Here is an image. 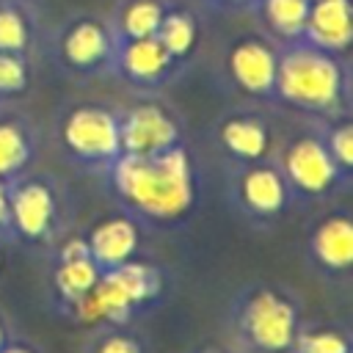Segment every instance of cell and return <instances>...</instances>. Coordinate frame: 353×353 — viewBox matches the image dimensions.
<instances>
[{
    "label": "cell",
    "instance_id": "obj_1",
    "mask_svg": "<svg viewBox=\"0 0 353 353\" xmlns=\"http://www.w3.org/2000/svg\"><path fill=\"white\" fill-rule=\"evenodd\" d=\"M99 182L110 204L149 232L182 229L201 204V171L188 143L146 157L119 154Z\"/></svg>",
    "mask_w": 353,
    "mask_h": 353
},
{
    "label": "cell",
    "instance_id": "obj_2",
    "mask_svg": "<svg viewBox=\"0 0 353 353\" xmlns=\"http://www.w3.org/2000/svg\"><path fill=\"white\" fill-rule=\"evenodd\" d=\"M273 108H281L303 121L353 113L350 58L325 52L303 39L281 44Z\"/></svg>",
    "mask_w": 353,
    "mask_h": 353
},
{
    "label": "cell",
    "instance_id": "obj_3",
    "mask_svg": "<svg viewBox=\"0 0 353 353\" xmlns=\"http://www.w3.org/2000/svg\"><path fill=\"white\" fill-rule=\"evenodd\" d=\"M303 301L276 281H248L229 303L234 353H292L303 325Z\"/></svg>",
    "mask_w": 353,
    "mask_h": 353
},
{
    "label": "cell",
    "instance_id": "obj_4",
    "mask_svg": "<svg viewBox=\"0 0 353 353\" xmlns=\"http://www.w3.org/2000/svg\"><path fill=\"white\" fill-rule=\"evenodd\" d=\"M168 270L146 256H135L113 270H105L88 298L77 306L69 323L102 325V323H135L138 317L163 306L168 295Z\"/></svg>",
    "mask_w": 353,
    "mask_h": 353
},
{
    "label": "cell",
    "instance_id": "obj_5",
    "mask_svg": "<svg viewBox=\"0 0 353 353\" xmlns=\"http://www.w3.org/2000/svg\"><path fill=\"white\" fill-rule=\"evenodd\" d=\"M14 245L47 254L74 229V199L66 182L41 168H30L8 185Z\"/></svg>",
    "mask_w": 353,
    "mask_h": 353
},
{
    "label": "cell",
    "instance_id": "obj_6",
    "mask_svg": "<svg viewBox=\"0 0 353 353\" xmlns=\"http://www.w3.org/2000/svg\"><path fill=\"white\" fill-rule=\"evenodd\" d=\"M119 39L108 22V14L91 8H74L44 33L41 50L52 69L69 83L88 85L110 77Z\"/></svg>",
    "mask_w": 353,
    "mask_h": 353
},
{
    "label": "cell",
    "instance_id": "obj_7",
    "mask_svg": "<svg viewBox=\"0 0 353 353\" xmlns=\"http://www.w3.org/2000/svg\"><path fill=\"white\" fill-rule=\"evenodd\" d=\"M52 141L74 171L99 179L121 154L119 108L105 99L63 102L52 119Z\"/></svg>",
    "mask_w": 353,
    "mask_h": 353
},
{
    "label": "cell",
    "instance_id": "obj_8",
    "mask_svg": "<svg viewBox=\"0 0 353 353\" xmlns=\"http://www.w3.org/2000/svg\"><path fill=\"white\" fill-rule=\"evenodd\" d=\"M273 160L290 188L292 204L320 207L353 188L325 152L314 121H301L279 135Z\"/></svg>",
    "mask_w": 353,
    "mask_h": 353
},
{
    "label": "cell",
    "instance_id": "obj_9",
    "mask_svg": "<svg viewBox=\"0 0 353 353\" xmlns=\"http://www.w3.org/2000/svg\"><path fill=\"white\" fill-rule=\"evenodd\" d=\"M279 69V44L256 28L232 33L218 50L221 85L248 105L273 108V85Z\"/></svg>",
    "mask_w": 353,
    "mask_h": 353
},
{
    "label": "cell",
    "instance_id": "obj_10",
    "mask_svg": "<svg viewBox=\"0 0 353 353\" xmlns=\"http://www.w3.org/2000/svg\"><path fill=\"white\" fill-rule=\"evenodd\" d=\"M226 201L232 212L251 229H273L292 207L290 188L273 157L229 165L226 168Z\"/></svg>",
    "mask_w": 353,
    "mask_h": 353
},
{
    "label": "cell",
    "instance_id": "obj_11",
    "mask_svg": "<svg viewBox=\"0 0 353 353\" xmlns=\"http://www.w3.org/2000/svg\"><path fill=\"white\" fill-rule=\"evenodd\" d=\"M303 232L306 268L328 284H350L353 273V212L347 204H320Z\"/></svg>",
    "mask_w": 353,
    "mask_h": 353
},
{
    "label": "cell",
    "instance_id": "obj_12",
    "mask_svg": "<svg viewBox=\"0 0 353 353\" xmlns=\"http://www.w3.org/2000/svg\"><path fill=\"white\" fill-rule=\"evenodd\" d=\"M121 154H160L188 143L185 116L160 94H138L130 105L119 108Z\"/></svg>",
    "mask_w": 353,
    "mask_h": 353
},
{
    "label": "cell",
    "instance_id": "obj_13",
    "mask_svg": "<svg viewBox=\"0 0 353 353\" xmlns=\"http://www.w3.org/2000/svg\"><path fill=\"white\" fill-rule=\"evenodd\" d=\"M279 130L262 105H234L218 113L210 124V143L218 157L229 165L268 160L276 152Z\"/></svg>",
    "mask_w": 353,
    "mask_h": 353
},
{
    "label": "cell",
    "instance_id": "obj_14",
    "mask_svg": "<svg viewBox=\"0 0 353 353\" xmlns=\"http://www.w3.org/2000/svg\"><path fill=\"white\" fill-rule=\"evenodd\" d=\"M188 66H182L154 36L119 41L110 77L124 83L135 94H163L182 80Z\"/></svg>",
    "mask_w": 353,
    "mask_h": 353
},
{
    "label": "cell",
    "instance_id": "obj_15",
    "mask_svg": "<svg viewBox=\"0 0 353 353\" xmlns=\"http://www.w3.org/2000/svg\"><path fill=\"white\" fill-rule=\"evenodd\" d=\"M83 237L88 245V256L105 273L141 256L143 229L132 215H127L119 207H110L83 229Z\"/></svg>",
    "mask_w": 353,
    "mask_h": 353
},
{
    "label": "cell",
    "instance_id": "obj_16",
    "mask_svg": "<svg viewBox=\"0 0 353 353\" xmlns=\"http://www.w3.org/2000/svg\"><path fill=\"white\" fill-rule=\"evenodd\" d=\"M41 152V130L25 110L14 105L0 108V182L11 185L36 168Z\"/></svg>",
    "mask_w": 353,
    "mask_h": 353
},
{
    "label": "cell",
    "instance_id": "obj_17",
    "mask_svg": "<svg viewBox=\"0 0 353 353\" xmlns=\"http://www.w3.org/2000/svg\"><path fill=\"white\" fill-rule=\"evenodd\" d=\"M102 270L94 265L88 254L69 259H50V306L55 314L69 320L77 306L88 298Z\"/></svg>",
    "mask_w": 353,
    "mask_h": 353
},
{
    "label": "cell",
    "instance_id": "obj_18",
    "mask_svg": "<svg viewBox=\"0 0 353 353\" xmlns=\"http://www.w3.org/2000/svg\"><path fill=\"white\" fill-rule=\"evenodd\" d=\"M303 41L334 52L347 55L353 47V0H312L303 28Z\"/></svg>",
    "mask_w": 353,
    "mask_h": 353
},
{
    "label": "cell",
    "instance_id": "obj_19",
    "mask_svg": "<svg viewBox=\"0 0 353 353\" xmlns=\"http://www.w3.org/2000/svg\"><path fill=\"white\" fill-rule=\"evenodd\" d=\"M154 39L182 63V66H190L201 50V41H204V25H201V14L196 6H188V3H179V0H171Z\"/></svg>",
    "mask_w": 353,
    "mask_h": 353
},
{
    "label": "cell",
    "instance_id": "obj_20",
    "mask_svg": "<svg viewBox=\"0 0 353 353\" xmlns=\"http://www.w3.org/2000/svg\"><path fill=\"white\" fill-rule=\"evenodd\" d=\"M44 41V25L33 0H0V50L36 58Z\"/></svg>",
    "mask_w": 353,
    "mask_h": 353
},
{
    "label": "cell",
    "instance_id": "obj_21",
    "mask_svg": "<svg viewBox=\"0 0 353 353\" xmlns=\"http://www.w3.org/2000/svg\"><path fill=\"white\" fill-rule=\"evenodd\" d=\"M309 3L312 0H251L245 11L254 28L281 47L303 39Z\"/></svg>",
    "mask_w": 353,
    "mask_h": 353
},
{
    "label": "cell",
    "instance_id": "obj_22",
    "mask_svg": "<svg viewBox=\"0 0 353 353\" xmlns=\"http://www.w3.org/2000/svg\"><path fill=\"white\" fill-rule=\"evenodd\" d=\"M171 0H116L108 22L119 41L149 39L157 33Z\"/></svg>",
    "mask_w": 353,
    "mask_h": 353
},
{
    "label": "cell",
    "instance_id": "obj_23",
    "mask_svg": "<svg viewBox=\"0 0 353 353\" xmlns=\"http://www.w3.org/2000/svg\"><path fill=\"white\" fill-rule=\"evenodd\" d=\"M80 353H154L146 331L135 323H102L91 325Z\"/></svg>",
    "mask_w": 353,
    "mask_h": 353
},
{
    "label": "cell",
    "instance_id": "obj_24",
    "mask_svg": "<svg viewBox=\"0 0 353 353\" xmlns=\"http://www.w3.org/2000/svg\"><path fill=\"white\" fill-rule=\"evenodd\" d=\"M292 353H353L350 328L331 320H303Z\"/></svg>",
    "mask_w": 353,
    "mask_h": 353
},
{
    "label": "cell",
    "instance_id": "obj_25",
    "mask_svg": "<svg viewBox=\"0 0 353 353\" xmlns=\"http://www.w3.org/2000/svg\"><path fill=\"white\" fill-rule=\"evenodd\" d=\"M314 127L334 165L342 171L345 179L353 182V113H336L328 119H317Z\"/></svg>",
    "mask_w": 353,
    "mask_h": 353
},
{
    "label": "cell",
    "instance_id": "obj_26",
    "mask_svg": "<svg viewBox=\"0 0 353 353\" xmlns=\"http://www.w3.org/2000/svg\"><path fill=\"white\" fill-rule=\"evenodd\" d=\"M36 85V58L0 50V105H17Z\"/></svg>",
    "mask_w": 353,
    "mask_h": 353
},
{
    "label": "cell",
    "instance_id": "obj_27",
    "mask_svg": "<svg viewBox=\"0 0 353 353\" xmlns=\"http://www.w3.org/2000/svg\"><path fill=\"white\" fill-rule=\"evenodd\" d=\"M0 245H14L11 207H8V185L6 182H0Z\"/></svg>",
    "mask_w": 353,
    "mask_h": 353
},
{
    "label": "cell",
    "instance_id": "obj_28",
    "mask_svg": "<svg viewBox=\"0 0 353 353\" xmlns=\"http://www.w3.org/2000/svg\"><path fill=\"white\" fill-rule=\"evenodd\" d=\"M0 353H44V347L39 342H33L30 336H22V334H14L3 347Z\"/></svg>",
    "mask_w": 353,
    "mask_h": 353
},
{
    "label": "cell",
    "instance_id": "obj_29",
    "mask_svg": "<svg viewBox=\"0 0 353 353\" xmlns=\"http://www.w3.org/2000/svg\"><path fill=\"white\" fill-rule=\"evenodd\" d=\"M196 3L218 14H237V11H245L251 0H196Z\"/></svg>",
    "mask_w": 353,
    "mask_h": 353
},
{
    "label": "cell",
    "instance_id": "obj_30",
    "mask_svg": "<svg viewBox=\"0 0 353 353\" xmlns=\"http://www.w3.org/2000/svg\"><path fill=\"white\" fill-rule=\"evenodd\" d=\"M17 331H14V325H11V320H8V314L3 312V306H0V347L14 336Z\"/></svg>",
    "mask_w": 353,
    "mask_h": 353
},
{
    "label": "cell",
    "instance_id": "obj_31",
    "mask_svg": "<svg viewBox=\"0 0 353 353\" xmlns=\"http://www.w3.org/2000/svg\"><path fill=\"white\" fill-rule=\"evenodd\" d=\"M188 353H234V350L221 347V345H199V347H193V350H188Z\"/></svg>",
    "mask_w": 353,
    "mask_h": 353
},
{
    "label": "cell",
    "instance_id": "obj_32",
    "mask_svg": "<svg viewBox=\"0 0 353 353\" xmlns=\"http://www.w3.org/2000/svg\"><path fill=\"white\" fill-rule=\"evenodd\" d=\"M0 248H3V245H0ZM0 268H3V256H0Z\"/></svg>",
    "mask_w": 353,
    "mask_h": 353
},
{
    "label": "cell",
    "instance_id": "obj_33",
    "mask_svg": "<svg viewBox=\"0 0 353 353\" xmlns=\"http://www.w3.org/2000/svg\"><path fill=\"white\" fill-rule=\"evenodd\" d=\"M0 108H3V105H0Z\"/></svg>",
    "mask_w": 353,
    "mask_h": 353
}]
</instances>
